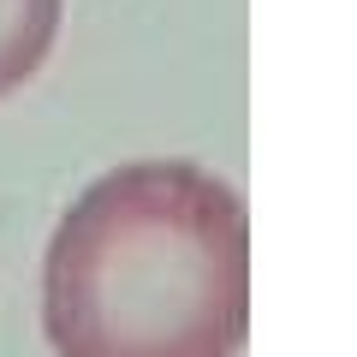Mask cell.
Returning <instances> with one entry per match:
<instances>
[{"label":"cell","instance_id":"6da1fadb","mask_svg":"<svg viewBox=\"0 0 357 357\" xmlns=\"http://www.w3.org/2000/svg\"><path fill=\"white\" fill-rule=\"evenodd\" d=\"M250 215L197 161H126L84 185L42 256L54 357H238Z\"/></svg>","mask_w":357,"mask_h":357},{"label":"cell","instance_id":"7a4b0ae2","mask_svg":"<svg viewBox=\"0 0 357 357\" xmlns=\"http://www.w3.org/2000/svg\"><path fill=\"white\" fill-rule=\"evenodd\" d=\"M66 0H0V102L24 89L54 54Z\"/></svg>","mask_w":357,"mask_h":357}]
</instances>
